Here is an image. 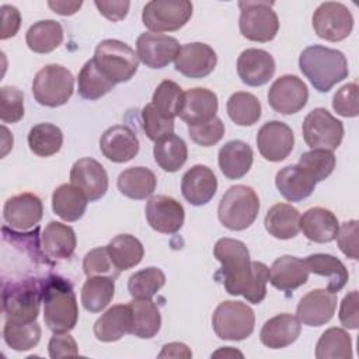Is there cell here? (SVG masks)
Masks as SVG:
<instances>
[{
  "instance_id": "6da1fadb",
  "label": "cell",
  "mask_w": 359,
  "mask_h": 359,
  "mask_svg": "<svg viewBox=\"0 0 359 359\" xmlns=\"http://www.w3.org/2000/svg\"><path fill=\"white\" fill-rule=\"evenodd\" d=\"M300 72L311 86L320 91H330L337 83L348 77V60L341 50L323 45H311L299 56Z\"/></svg>"
},
{
  "instance_id": "7a4b0ae2",
  "label": "cell",
  "mask_w": 359,
  "mask_h": 359,
  "mask_svg": "<svg viewBox=\"0 0 359 359\" xmlns=\"http://www.w3.org/2000/svg\"><path fill=\"white\" fill-rule=\"evenodd\" d=\"M43 321L53 332H69L79 320L77 299L70 282L57 275L43 280Z\"/></svg>"
},
{
  "instance_id": "3957f363",
  "label": "cell",
  "mask_w": 359,
  "mask_h": 359,
  "mask_svg": "<svg viewBox=\"0 0 359 359\" xmlns=\"http://www.w3.org/2000/svg\"><path fill=\"white\" fill-rule=\"evenodd\" d=\"M215 258L222 264L216 279H220L231 296L243 294L251 278V261L247 245L234 238H220L213 247Z\"/></svg>"
},
{
  "instance_id": "277c9868",
  "label": "cell",
  "mask_w": 359,
  "mask_h": 359,
  "mask_svg": "<svg viewBox=\"0 0 359 359\" xmlns=\"http://www.w3.org/2000/svg\"><path fill=\"white\" fill-rule=\"evenodd\" d=\"M43 280L29 278L3 285V311L6 320L36 321L42 303Z\"/></svg>"
},
{
  "instance_id": "5b68a950",
  "label": "cell",
  "mask_w": 359,
  "mask_h": 359,
  "mask_svg": "<svg viewBox=\"0 0 359 359\" xmlns=\"http://www.w3.org/2000/svg\"><path fill=\"white\" fill-rule=\"evenodd\" d=\"M259 212V199L257 192L247 185L230 187L220 199L217 216L220 223L233 231L250 227Z\"/></svg>"
},
{
  "instance_id": "8992f818",
  "label": "cell",
  "mask_w": 359,
  "mask_h": 359,
  "mask_svg": "<svg viewBox=\"0 0 359 359\" xmlns=\"http://www.w3.org/2000/svg\"><path fill=\"white\" fill-rule=\"evenodd\" d=\"M93 60L114 84L129 81L139 67L137 53L118 39L101 41L95 48Z\"/></svg>"
},
{
  "instance_id": "52a82bcc",
  "label": "cell",
  "mask_w": 359,
  "mask_h": 359,
  "mask_svg": "<svg viewBox=\"0 0 359 359\" xmlns=\"http://www.w3.org/2000/svg\"><path fill=\"white\" fill-rule=\"evenodd\" d=\"M74 77L60 65H48L34 77L32 94L38 104L56 108L66 104L73 95Z\"/></svg>"
},
{
  "instance_id": "ba28073f",
  "label": "cell",
  "mask_w": 359,
  "mask_h": 359,
  "mask_svg": "<svg viewBox=\"0 0 359 359\" xmlns=\"http://www.w3.org/2000/svg\"><path fill=\"white\" fill-rule=\"evenodd\" d=\"M212 325L220 339L243 341L252 334L255 316L248 304L236 300H224L215 309Z\"/></svg>"
},
{
  "instance_id": "9c48e42d",
  "label": "cell",
  "mask_w": 359,
  "mask_h": 359,
  "mask_svg": "<svg viewBox=\"0 0 359 359\" xmlns=\"http://www.w3.org/2000/svg\"><path fill=\"white\" fill-rule=\"evenodd\" d=\"M273 1H238L240 32L254 42H269L279 31V20L272 8Z\"/></svg>"
},
{
  "instance_id": "30bf717a",
  "label": "cell",
  "mask_w": 359,
  "mask_h": 359,
  "mask_svg": "<svg viewBox=\"0 0 359 359\" xmlns=\"http://www.w3.org/2000/svg\"><path fill=\"white\" fill-rule=\"evenodd\" d=\"M192 15V3L188 0H154L146 3L142 21L150 31L172 32L182 28Z\"/></svg>"
},
{
  "instance_id": "8fae6325",
  "label": "cell",
  "mask_w": 359,
  "mask_h": 359,
  "mask_svg": "<svg viewBox=\"0 0 359 359\" xmlns=\"http://www.w3.org/2000/svg\"><path fill=\"white\" fill-rule=\"evenodd\" d=\"M302 132L309 147L334 151L342 142L344 125L325 108L320 107L306 115Z\"/></svg>"
},
{
  "instance_id": "7c38bea8",
  "label": "cell",
  "mask_w": 359,
  "mask_h": 359,
  "mask_svg": "<svg viewBox=\"0 0 359 359\" xmlns=\"http://www.w3.org/2000/svg\"><path fill=\"white\" fill-rule=\"evenodd\" d=\"M353 28V17L349 8L337 1L321 3L313 14V29L318 38L338 42L349 36Z\"/></svg>"
},
{
  "instance_id": "4fadbf2b",
  "label": "cell",
  "mask_w": 359,
  "mask_h": 359,
  "mask_svg": "<svg viewBox=\"0 0 359 359\" xmlns=\"http://www.w3.org/2000/svg\"><path fill=\"white\" fill-rule=\"evenodd\" d=\"M309 100L306 83L294 74H285L276 79L268 90V104L282 115H292L304 108Z\"/></svg>"
},
{
  "instance_id": "5bb4252c",
  "label": "cell",
  "mask_w": 359,
  "mask_h": 359,
  "mask_svg": "<svg viewBox=\"0 0 359 359\" xmlns=\"http://www.w3.org/2000/svg\"><path fill=\"white\" fill-rule=\"evenodd\" d=\"M181 46L180 42L164 34L143 32L136 39L139 60L150 69H163L175 60Z\"/></svg>"
},
{
  "instance_id": "9a60e30c",
  "label": "cell",
  "mask_w": 359,
  "mask_h": 359,
  "mask_svg": "<svg viewBox=\"0 0 359 359\" xmlns=\"http://www.w3.org/2000/svg\"><path fill=\"white\" fill-rule=\"evenodd\" d=\"M293 130L280 121L264 123L257 133V147L261 156L272 163L285 160L293 150Z\"/></svg>"
},
{
  "instance_id": "2e32d148",
  "label": "cell",
  "mask_w": 359,
  "mask_h": 359,
  "mask_svg": "<svg viewBox=\"0 0 359 359\" xmlns=\"http://www.w3.org/2000/svg\"><path fill=\"white\" fill-rule=\"evenodd\" d=\"M146 219L150 227L163 234L177 233L185 219L184 206L167 195H154L146 203Z\"/></svg>"
},
{
  "instance_id": "e0dca14e",
  "label": "cell",
  "mask_w": 359,
  "mask_h": 359,
  "mask_svg": "<svg viewBox=\"0 0 359 359\" xmlns=\"http://www.w3.org/2000/svg\"><path fill=\"white\" fill-rule=\"evenodd\" d=\"M43 215L42 201L31 194L24 192L8 198L3 208L4 222L14 230L27 231L35 227Z\"/></svg>"
},
{
  "instance_id": "ac0fdd59",
  "label": "cell",
  "mask_w": 359,
  "mask_h": 359,
  "mask_svg": "<svg viewBox=\"0 0 359 359\" xmlns=\"http://www.w3.org/2000/svg\"><path fill=\"white\" fill-rule=\"evenodd\" d=\"M175 70L189 79H203L209 76L216 65V52L203 42H191L181 46L175 60Z\"/></svg>"
},
{
  "instance_id": "d6986e66",
  "label": "cell",
  "mask_w": 359,
  "mask_h": 359,
  "mask_svg": "<svg viewBox=\"0 0 359 359\" xmlns=\"http://www.w3.org/2000/svg\"><path fill=\"white\" fill-rule=\"evenodd\" d=\"M70 182L81 189L90 202L101 199L108 191V174L102 164L91 157L74 161L70 170Z\"/></svg>"
},
{
  "instance_id": "ffe728a7",
  "label": "cell",
  "mask_w": 359,
  "mask_h": 359,
  "mask_svg": "<svg viewBox=\"0 0 359 359\" xmlns=\"http://www.w3.org/2000/svg\"><path fill=\"white\" fill-rule=\"evenodd\" d=\"M337 309V293L327 289H314L304 294L296 309V317L309 327H320L328 323Z\"/></svg>"
},
{
  "instance_id": "44dd1931",
  "label": "cell",
  "mask_w": 359,
  "mask_h": 359,
  "mask_svg": "<svg viewBox=\"0 0 359 359\" xmlns=\"http://www.w3.org/2000/svg\"><path fill=\"white\" fill-rule=\"evenodd\" d=\"M275 69L276 66L272 55L264 49H245L237 59L238 77L250 87L266 84L272 79Z\"/></svg>"
},
{
  "instance_id": "7402d4cb",
  "label": "cell",
  "mask_w": 359,
  "mask_h": 359,
  "mask_svg": "<svg viewBox=\"0 0 359 359\" xmlns=\"http://www.w3.org/2000/svg\"><path fill=\"white\" fill-rule=\"evenodd\" d=\"M139 139L126 125L108 128L100 139V150L112 163L130 161L139 153Z\"/></svg>"
},
{
  "instance_id": "603a6c76",
  "label": "cell",
  "mask_w": 359,
  "mask_h": 359,
  "mask_svg": "<svg viewBox=\"0 0 359 359\" xmlns=\"http://www.w3.org/2000/svg\"><path fill=\"white\" fill-rule=\"evenodd\" d=\"M217 191L215 172L202 164L191 167L181 180L182 196L194 206H202L212 201Z\"/></svg>"
},
{
  "instance_id": "cb8c5ba5",
  "label": "cell",
  "mask_w": 359,
  "mask_h": 359,
  "mask_svg": "<svg viewBox=\"0 0 359 359\" xmlns=\"http://www.w3.org/2000/svg\"><path fill=\"white\" fill-rule=\"evenodd\" d=\"M219 108L217 95L203 87H195L184 91L182 104L178 116L189 125H198L216 116Z\"/></svg>"
},
{
  "instance_id": "d4e9b609",
  "label": "cell",
  "mask_w": 359,
  "mask_h": 359,
  "mask_svg": "<svg viewBox=\"0 0 359 359\" xmlns=\"http://www.w3.org/2000/svg\"><path fill=\"white\" fill-rule=\"evenodd\" d=\"M300 331L299 318L290 313H282L262 325L259 339L269 349H280L292 345L299 338Z\"/></svg>"
},
{
  "instance_id": "484cf974",
  "label": "cell",
  "mask_w": 359,
  "mask_h": 359,
  "mask_svg": "<svg viewBox=\"0 0 359 359\" xmlns=\"http://www.w3.org/2000/svg\"><path fill=\"white\" fill-rule=\"evenodd\" d=\"M309 268L304 259L283 255L273 261L269 269V282L282 292H290L304 285L309 279Z\"/></svg>"
},
{
  "instance_id": "4316f807",
  "label": "cell",
  "mask_w": 359,
  "mask_h": 359,
  "mask_svg": "<svg viewBox=\"0 0 359 359\" xmlns=\"http://www.w3.org/2000/svg\"><path fill=\"white\" fill-rule=\"evenodd\" d=\"M41 241L45 257L52 261L70 258L77 245L74 230L60 222H49L42 231Z\"/></svg>"
},
{
  "instance_id": "83f0119b",
  "label": "cell",
  "mask_w": 359,
  "mask_h": 359,
  "mask_svg": "<svg viewBox=\"0 0 359 359\" xmlns=\"http://www.w3.org/2000/svg\"><path fill=\"white\" fill-rule=\"evenodd\" d=\"M132 309L129 304H115L109 307L94 323V335L101 342L119 341L132 331Z\"/></svg>"
},
{
  "instance_id": "f1b7e54d",
  "label": "cell",
  "mask_w": 359,
  "mask_h": 359,
  "mask_svg": "<svg viewBox=\"0 0 359 359\" xmlns=\"http://www.w3.org/2000/svg\"><path fill=\"white\" fill-rule=\"evenodd\" d=\"M299 226L307 240L314 243H330L335 240L339 223L331 210L316 206L307 209L303 216H300Z\"/></svg>"
},
{
  "instance_id": "f546056e",
  "label": "cell",
  "mask_w": 359,
  "mask_h": 359,
  "mask_svg": "<svg viewBox=\"0 0 359 359\" xmlns=\"http://www.w3.org/2000/svg\"><path fill=\"white\" fill-rule=\"evenodd\" d=\"M317 182L299 164L283 167L275 177L278 191L289 202H300L309 198Z\"/></svg>"
},
{
  "instance_id": "4dcf8cb0",
  "label": "cell",
  "mask_w": 359,
  "mask_h": 359,
  "mask_svg": "<svg viewBox=\"0 0 359 359\" xmlns=\"http://www.w3.org/2000/svg\"><path fill=\"white\" fill-rule=\"evenodd\" d=\"M254 160L252 149L243 140H230L219 150V167L229 180L243 178L251 168Z\"/></svg>"
},
{
  "instance_id": "1f68e13d",
  "label": "cell",
  "mask_w": 359,
  "mask_h": 359,
  "mask_svg": "<svg viewBox=\"0 0 359 359\" xmlns=\"http://www.w3.org/2000/svg\"><path fill=\"white\" fill-rule=\"evenodd\" d=\"M90 201L73 184H62L52 194V210L65 222H77L83 217Z\"/></svg>"
},
{
  "instance_id": "d6a6232c",
  "label": "cell",
  "mask_w": 359,
  "mask_h": 359,
  "mask_svg": "<svg viewBox=\"0 0 359 359\" xmlns=\"http://www.w3.org/2000/svg\"><path fill=\"white\" fill-rule=\"evenodd\" d=\"M122 195L130 199H146L153 195L157 185L154 172L146 167H130L123 170L116 181Z\"/></svg>"
},
{
  "instance_id": "836d02e7",
  "label": "cell",
  "mask_w": 359,
  "mask_h": 359,
  "mask_svg": "<svg viewBox=\"0 0 359 359\" xmlns=\"http://www.w3.org/2000/svg\"><path fill=\"white\" fill-rule=\"evenodd\" d=\"M300 213L296 208L287 203L273 205L265 215L266 231L278 240H289L300 231Z\"/></svg>"
},
{
  "instance_id": "e575fe53",
  "label": "cell",
  "mask_w": 359,
  "mask_h": 359,
  "mask_svg": "<svg viewBox=\"0 0 359 359\" xmlns=\"http://www.w3.org/2000/svg\"><path fill=\"white\" fill-rule=\"evenodd\" d=\"M132 309V331L137 338H153L161 327V314L151 299H133L129 303Z\"/></svg>"
},
{
  "instance_id": "d590c367",
  "label": "cell",
  "mask_w": 359,
  "mask_h": 359,
  "mask_svg": "<svg viewBox=\"0 0 359 359\" xmlns=\"http://www.w3.org/2000/svg\"><path fill=\"white\" fill-rule=\"evenodd\" d=\"M304 261L310 272L328 279L327 290L338 293L346 285L349 278L348 269L337 257L330 254H311Z\"/></svg>"
},
{
  "instance_id": "8d00e7d4",
  "label": "cell",
  "mask_w": 359,
  "mask_h": 359,
  "mask_svg": "<svg viewBox=\"0 0 359 359\" xmlns=\"http://www.w3.org/2000/svg\"><path fill=\"white\" fill-rule=\"evenodd\" d=\"M25 42L35 53H49L63 42V28L55 20H41L28 28Z\"/></svg>"
},
{
  "instance_id": "74e56055",
  "label": "cell",
  "mask_w": 359,
  "mask_h": 359,
  "mask_svg": "<svg viewBox=\"0 0 359 359\" xmlns=\"http://www.w3.org/2000/svg\"><path fill=\"white\" fill-rule=\"evenodd\" d=\"M115 268L122 272L140 264L144 255L142 243L132 234H118L107 245Z\"/></svg>"
},
{
  "instance_id": "f35d334b",
  "label": "cell",
  "mask_w": 359,
  "mask_h": 359,
  "mask_svg": "<svg viewBox=\"0 0 359 359\" xmlns=\"http://www.w3.org/2000/svg\"><path fill=\"white\" fill-rule=\"evenodd\" d=\"M153 156L163 171L175 172L185 164L188 158V147L180 136L171 133L156 142Z\"/></svg>"
},
{
  "instance_id": "ab89813d",
  "label": "cell",
  "mask_w": 359,
  "mask_h": 359,
  "mask_svg": "<svg viewBox=\"0 0 359 359\" xmlns=\"http://www.w3.org/2000/svg\"><path fill=\"white\" fill-rule=\"evenodd\" d=\"M115 294V279L109 276L87 278L81 287L83 307L90 313H100L112 300Z\"/></svg>"
},
{
  "instance_id": "60d3db41",
  "label": "cell",
  "mask_w": 359,
  "mask_h": 359,
  "mask_svg": "<svg viewBox=\"0 0 359 359\" xmlns=\"http://www.w3.org/2000/svg\"><path fill=\"white\" fill-rule=\"evenodd\" d=\"M114 83L97 67L93 59L87 60L77 76V91L84 100H98L114 88Z\"/></svg>"
},
{
  "instance_id": "b9f144b4",
  "label": "cell",
  "mask_w": 359,
  "mask_h": 359,
  "mask_svg": "<svg viewBox=\"0 0 359 359\" xmlns=\"http://www.w3.org/2000/svg\"><path fill=\"white\" fill-rule=\"evenodd\" d=\"M317 359H349L352 358V339L351 335L338 327L325 330L317 345Z\"/></svg>"
},
{
  "instance_id": "7bdbcfd3",
  "label": "cell",
  "mask_w": 359,
  "mask_h": 359,
  "mask_svg": "<svg viewBox=\"0 0 359 359\" xmlns=\"http://www.w3.org/2000/svg\"><path fill=\"white\" fill-rule=\"evenodd\" d=\"M227 115L238 126H251L261 118L259 100L245 91H237L227 100Z\"/></svg>"
},
{
  "instance_id": "ee69618b",
  "label": "cell",
  "mask_w": 359,
  "mask_h": 359,
  "mask_svg": "<svg viewBox=\"0 0 359 359\" xmlns=\"http://www.w3.org/2000/svg\"><path fill=\"white\" fill-rule=\"evenodd\" d=\"M63 144V133L60 128L53 123H38L31 128L28 133L29 150L39 157H49L56 154Z\"/></svg>"
},
{
  "instance_id": "f6af8a7d",
  "label": "cell",
  "mask_w": 359,
  "mask_h": 359,
  "mask_svg": "<svg viewBox=\"0 0 359 359\" xmlns=\"http://www.w3.org/2000/svg\"><path fill=\"white\" fill-rule=\"evenodd\" d=\"M3 338L6 344L14 351H29L36 346L41 339V327L36 321L20 323L6 320L3 328Z\"/></svg>"
},
{
  "instance_id": "bcb514c9",
  "label": "cell",
  "mask_w": 359,
  "mask_h": 359,
  "mask_svg": "<svg viewBox=\"0 0 359 359\" xmlns=\"http://www.w3.org/2000/svg\"><path fill=\"white\" fill-rule=\"evenodd\" d=\"M165 283L160 268L149 266L135 272L128 280V290L133 299H151Z\"/></svg>"
},
{
  "instance_id": "7dc6e473",
  "label": "cell",
  "mask_w": 359,
  "mask_h": 359,
  "mask_svg": "<svg viewBox=\"0 0 359 359\" xmlns=\"http://www.w3.org/2000/svg\"><path fill=\"white\" fill-rule=\"evenodd\" d=\"M184 91L172 80H163L153 93L151 104L165 118L174 119L178 116L182 104Z\"/></svg>"
},
{
  "instance_id": "c3c4849f",
  "label": "cell",
  "mask_w": 359,
  "mask_h": 359,
  "mask_svg": "<svg viewBox=\"0 0 359 359\" xmlns=\"http://www.w3.org/2000/svg\"><path fill=\"white\" fill-rule=\"evenodd\" d=\"M335 156L330 150L311 149L299 158V165L316 181L320 182L330 177L335 168Z\"/></svg>"
},
{
  "instance_id": "681fc988",
  "label": "cell",
  "mask_w": 359,
  "mask_h": 359,
  "mask_svg": "<svg viewBox=\"0 0 359 359\" xmlns=\"http://www.w3.org/2000/svg\"><path fill=\"white\" fill-rule=\"evenodd\" d=\"M83 269L87 278L91 276H109L112 279L119 276V271L115 268L108 248L105 247H97L91 251H88L83 259Z\"/></svg>"
},
{
  "instance_id": "f907efd6",
  "label": "cell",
  "mask_w": 359,
  "mask_h": 359,
  "mask_svg": "<svg viewBox=\"0 0 359 359\" xmlns=\"http://www.w3.org/2000/svg\"><path fill=\"white\" fill-rule=\"evenodd\" d=\"M142 128L150 140L157 142L174 133V119L163 116L150 102L142 109Z\"/></svg>"
},
{
  "instance_id": "816d5d0a",
  "label": "cell",
  "mask_w": 359,
  "mask_h": 359,
  "mask_svg": "<svg viewBox=\"0 0 359 359\" xmlns=\"http://www.w3.org/2000/svg\"><path fill=\"white\" fill-rule=\"evenodd\" d=\"M0 119L4 123H15L24 116V94L14 86H4L0 91Z\"/></svg>"
},
{
  "instance_id": "f5cc1de1",
  "label": "cell",
  "mask_w": 359,
  "mask_h": 359,
  "mask_svg": "<svg viewBox=\"0 0 359 359\" xmlns=\"http://www.w3.org/2000/svg\"><path fill=\"white\" fill-rule=\"evenodd\" d=\"M269 282V268L264 262H251V278L241 296L247 302L258 304L266 296V283Z\"/></svg>"
},
{
  "instance_id": "db71d44e",
  "label": "cell",
  "mask_w": 359,
  "mask_h": 359,
  "mask_svg": "<svg viewBox=\"0 0 359 359\" xmlns=\"http://www.w3.org/2000/svg\"><path fill=\"white\" fill-rule=\"evenodd\" d=\"M189 137L199 146L209 147L219 143L224 135V123L220 118L215 116L208 122L189 125L188 126Z\"/></svg>"
},
{
  "instance_id": "11a10c76",
  "label": "cell",
  "mask_w": 359,
  "mask_h": 359,
  "mask_svg": "<svg viewBox=\"0 0 359 359\" xmlns=\"http://www.w3.org/2000/svg\"><path fill=\"white\" fill-rule=\"evenodd\" d=\"M359 88L356 83L342 86L332 98L334 111L345 118H355L359 114Z\"/></svg>"
},
{
  "instance_id": "9f6ffc18",
  "label": "cell",
  "mask_w": 359,
  "mask_h": 359,
  "mask_svg": "<svg viewBox=\"0 0 359 359\" xmlns=\"http://www.w3.org/2000/svg\"><path fill=\"white\" fill-rule=\"evenodd\" d=\"M358 220H349L338 227L337 243L339 250L352 259H358Z\"/></svg>"
},
{
  "instance_id": "6f0895ef",
  "label": "cell",
  "mask_w": 359,
  "mask_h": 359,
  "mask_svg": "<svg viewBox=\"0 0 359 359\" xmlns=\"http://www.w3.org/2000/svg\"><path fill=\"white\" fill-rule=\"evenodd\" d=\"M48 351L52 359L79 355L77 342L69 332H55L49 341Z\"/></svg>"
},
{
  "instance_id": "680465c9",
  "label": "cell",
  "mask_w": 359,
  "mask_h": 359,
  "mask_svg": "<svg viewBox=\"0 0 359 359\" xmlns=\"http://www.w3.org/2000/svg\"><path fill=\"white\" fill-rule=\"evenodd\" d=\"M358 303H359V294L358 290H352L348 294H345V297L341 302V307H339V321L345 328L349 330H356L359 320H358Z\"/></svg>"
},
{
  "instance_id": "91938a15",
  "label": "cell",
  "mask_w": 359,
  "mask_h": 359,
  "mask_svg": "<svg viewBox=\"0 0 359 359\" xmlns=\"http://www.w3.org/2000/svg\"><path fill=\"white\" fill-rule=\"evenodd\" d=\"M1 11V39L13 38L21 25V14L14 6L4 4L0 7Z\"/></svg>"
},
{
  "instance_id": "94428289",
  "label": "cell",
  "mask_w": 359,
  "mask_h": 359,
  "mask_svg": "<svg viewBox=\"0 0 359 359\" xmlns=\"http://www.w3.org/2000/svg\"><path fill=\"white\" fill-rule=\"evenodd\" d=\"M95 7L98 8L100 14H102L105 18H108L109 21L112 22H118V21H122L126 15H128V11H129V7H130V3L129 1H94Z\"/></svg>"
},
{
  "instance_id": "6125c7cd",
  "label": "cell",
  "mask_w": 359,
  "mask_h": 359,
  "mask_svg": "<svg viewBox=\"0 0 359 359\" xmlns=\"http://www.w3.org/2000/svg\"><path fill=\"white\" fill-rule=\"evenodd\" d=\"M158 358H192V352L182 342H171L163 346Z\"/></svg>"
},
{
  "instance_id": "be15d7a7",
  "label": "cell",
  "mask_w": 359,
  "mask_h": 359,
  "mask_svg": "<svg viewBox=\"0 0 359 359\" xmlns=\"http://www.w3.org/2000/svg\"><path fill=\"white\" fill-rule=\"evenodd\" d=\"M48 6L56 14L73 15L80 10V7L83 6V1H48Z\"/></svg>"
},
{
  "instance_id": "e7e4bbea",
  "label": "cell",
  "mask_w": 359,
  "mask_h": 359,
  "mask_svg": "<svg viewBox=\"0 0 359 359\" xmlns=\"http://www.w3.org/2000/svg\"><path fill=\"white\" fill-rule=\"evenodd\" d=\"M212 356H241L243 358V353L238 352L237 349H233L231 346H226V348H222V349L216 351L215 353H212Z\"/></svg>"
}]
</instances>
